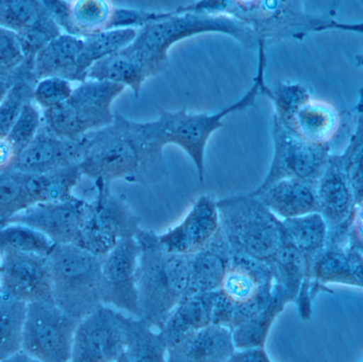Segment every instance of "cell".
<instances>
[{
	"mask_svg": "<svg viewBox=\"0 0 363 362\" xmlns=\"http://www.w3.org/2000/svg\"><path fill=\"white\" fill-rule=\"evenodd\" d=\"M362 362H363V361Z\"/></svg>",
	"mask_w": 363,
	"mask_h": 362,
	"instance_id": "cell-53",
	"label": "cell"
},
{
	"mask_svg": "<svg viewBox=\"0 0 363 362\" xmlns=\"http://www.w3.org/2000/svg\"><path fill=\"white\" fill-rule=\"evenodd\" d=\"M125 354L129 362H167V346L159 332L140 319L121 314Z\"/></svg>",
	"mask_w": 363,
	"mask_h": 362,
	"instance_id": "cell-30",
	"label": "cell"
},
{
	"mask_svg": "<svg viewBox=\"0 0 363 362\" xmlns=\"http://www.w3.org/2000/svg\"><path fill=\"white\" fill-rule=\"evenodd\" d=\"M273 157L270 167L253 195L262 193L274 183L296 179L318 184L330 155V145H315L302 140L272 117Z\"/></svg>",
	"mask_w": 363,
	"mask_h": 362,
	"instance_id": "cell-9",
	"label": "cell"
},
{
	"mask_svg": "<svg viewBox=\"0 0 363 362\" xmlns=\"http://www.w3.org/2000/svg\"><path fill=\"white\" fill-rule=\"evenodd\" d=\"M128 362H129V361H128Z\"/></svg>",
	"mask_w": 363,
	"mask_h": 362,
	"instance_id": "cell-54",
	"label": "cell"
},
{
	"mask_svg": "<svg viewBox=\"0 0 363 362\" xmlns=\"http://www.w3.org/2000/svg\"><path fill=\"white\" fill-rule=\"evenodd\" d=\"M13 84L14 83L10 82V81L0 80V103H1L2 100L6 97L9 89H11Z\"/></svg>",
	"mask_w": 363,
	"mask_h": 362,
	"instance_id": "cell-49",
	"label": "cell"
},
{
	"mask_svg": "<svg viewBox=\"0 0 363 362\" xmlns=\"http://www.w3.org/2000/svg\"><path fill=\"white\" fill-rule=\"evenodd\" d=\"M140 249L136 238L121 240L102 263L104 305L138 318L136 284Z\"/></svg>",
	"mask_w": 363,
	"mask_h": 362,
	"instance_id": "cell-14",
	"label": "cell"
},
{
	"mask_svg": "<svg viewBox=\"0 0 363 362\" xmlns=\"http://www.w3.org/2000/svg\"><path fill=\"white\" fill-rule=\"evenodd\" d=\"M138 29H113L83 38V49L80 55V72L85 80L87 72L96 62L110 57L135 40Z\"/></svg>",
	"mask_w": 363,
	"mask_h": 362,
	"instance_id": "cell-33",
	"label": "cell"
},
{
	"mask_svg": "<svg viewBox=\"0 0 363 362\" xmlns=\"http://www.w3.org/2000/svg\"><path fill=\"white\" fill-rule=\"evenodd\" d=\"M33 83L21 80L9 89L0 103V137H6L27 102L33 100Z\"/></svg>",
	"mask_w": 363,
	"mask_h": 362,
	"instance_id": "cell-41",
	"label": "cell"
},
{
	"mask_svg": "<svg viewBox=\"0 0 363 362\" xmlns=\"http://www.w3.org/2000/svg\"><path fill=\"white\" fill-rule=\"evenodd\" d=\"M89 210V201L74 196L67 201L30 206L4 225L19 223L44 234L55 244H77Z\"/></svg>",
	"mask_w": 363,
	"mask_h": 362,
	"instance_id": "cell-16",
	"label": "cell"
},
{
	"mask_svg": "<svg viewBox=\"0 0 363 362\" xmlns=\"http://www.w3.org/2000/svg\"><path fill=\"white\" fill-rule=\"evenodd\" d=\"M356 129L345 152L341 153L343 166L356 197V204L363 199V87L355 106Z\"/></svg>",
	"mask_w": 363,
	"mask_h": 362,
	"instance_id": "cell-37",
	"label": "cell"
},
{
	"mask_svg": "<svg viewBox=\"0 0 363 362\" xmlns=\"http://www.w3.org/2000/svg\"><path fill=\"white\" fill-rule=\"evenodd\" d=\"M281 125L311 144L330 145L340 129L341 115L330 102L311 97Z\"/></svg>",
	"mask_w": 363,
	"mask_h": 362,
	"instance_id": "cell-25",
	"label": "cell"
},
{
	"mask_svg": "<svg viewBox=\"0 0 363 362\" xmlns=\"http://www.w3.org/2000/svg\"><path fill=\"white\" fill-rule=\"evenodd\" d=\"M94 184L96 197L89 201L86 222L76 246L104 257L121 240L135 238L142 219L123 196L113 193L111 184L104 181Z\"/></svg>",
	"mask_w": 363,
	"mask_h": 362,
	"instance_id": "cell-8",
	"label": "cell"
},
{
	"mask_svg": "<svg viewBox=\"0 0 363 362\" xmlns=\"http://www.w3.org/2000/svg\"><path fill=\"white\" fill-rule=\"evenodd\" d=\"M232 257V250L219 229L204 249L189 256V285L186 295L220 290Z\"/></svg>",
	"mask_w": 363,
	"mask_h": 362,
	"instance_id": "cell-23",
	"label": "cell"
},
{
	"mask_svg": "<svg viewBox=\"0 0 363 362\" xmlns=\"http://www.w3.org/2000/svg\"><path fill=\"white\" fill-rule=\"evenodd\" d=\"M254 196L281 220L319 213L317 185L306 181L285 179Z\"/></svg>",
	"mask_w": 363,
	"mask_h": 362,
	"instance_id": "cell-24",
	"label": "cell"
},
{
	"mask_svg": "<svg viewBox=\"0 0 363 362\" xmlns=\"http://www.w3.org/2000/svg\"><path fill=\"white\" fill-rule=\"evenodd\" d=\"M0 289L25 302H53L48 256L6 251L0 255Z\"/></svg>",
	"mask_w": 363,
	"mask_h": 362,
	"instance_id": "cell-15",
	"label": "cell"
},
{
	"mask_svg": "<svg viewBox=\"0 0 363 362\" xmlns=\"http://www.w3.org/2000/svg\"><path fill=\"white\" fill-rule=\"evenodd\" d=\"M262 94L273 102V115L281 123L290 119L301 106L313 97L311 89L301 83L281 82L274 89H271L267 85Z\"/></svg>",
	"mask_w": 363,
	"mask_h": 362,
	"instance_id": "cell-40",
	"label": "cell"
},
{
	"mask_svg": "<svg viewBox=\"0 0 363 362\" xmlns=\"http://www.w3.org/2000/svg\"><path fill=\"white\" fill-rule=\"evenodd\" d=\"M125 89L123 85L97 80H86L74 87L67 102L74 111L81 135L114 123L112 104Z\"/></svg>",
	"mask_w": 363,
	"mask_h": 362,
	"instance_id": "cell-19",
	"label": "cell"
},
{
	"mask_svg": "<svg viewBox=\"0 0 363 362\" xmlns=\"http://www.w3.org/2000/svg\"><path fill=\"white\" fill-rule=\"evenodd\" d=\"M230 362H273L267 353L266 348L249 349L236 351Z\"/></svg>",
	"mask_w": 363,
	"mask_h": 362,
	"instance_id": "cell-47",
	"label": "cell"
},
{
	"mask_svg": "<svg viewBox=\"0 0 363 362\" xmlns=\"http://www.w3.org/2000/svg\"><path fill=\"white\" fill-rule=\"evenodd\" d=\"M267 67V51L258 49V67L251 89L234 103L213 113H191L183 108L178 111L157 108V118L144 121L145 131L149 140L164 149L168 145H177L183 149L196 166L199 181L204 182L205 150L211 136L223 127L228 115L240 112L254 106L262 94Z\"/></svg>",
	"mask_w": 363,
	"mask_h": 362,
	"instance_id": "cell-4",
	"label": "cell"
},
{
	"mask_svg": "<svg viewBox=\"0 0 363 362\" xmlns=\"http://www.w3.org/2000/svg\"><path fill=\"white\" fill-rule=\"evenodd\" d=\"M273 272L264 261L233 254L221 291L234 305L232 331L266 307L272 299Z\"/></svg>",
	"mask_w": 363,
	"mask_h": 362,
	"instance_id": "cell-11",
	"label": "cell"
},
{
	"mask_svg": "<svg viewBox=\"0 0 363 362\" xmlns=\"http://www.w3.org/2000/svg\"><path fill=\"white\" fill-rule=\"evenodd\" d=\"M49 17L42 1L0 0V27L16 35L38 27Z\"/></svg>",
	"mask_w": 363,
	"mask_h": 362,
	"instance_id": "cell-35",
	"label": "cell"
},
{
	"mask_svg": "<svg viewBox=\"0 0 363 362\" xmlns=\"http://www.w3.org/2000/svg\"><path fill=\"white\" fill-rule=\"evenodd\" d=\"M83 178L79 165L47 174H25V186L32 205L63 202L74 197V189Z\"/></svg>",
	"mask_w": 363,
	"mask_h": 362,
	"instance_id": "cell-29",
	"label": "cell"
},
{
	"mask_svg": "<svg viewBox=\"0 0 363 362\" xmlns=\"http://www.w3.org/2000/svg\"><path fill=\"white\" fill-rule=\"evenodd\" d=\"M355 64L357 67L362 68L363 70V53L355 55Z\"/></svg>",
	"mask_w": 363,
	"mask_h": 362,
	"instance_id": "cell-50",
	"label": "cell"
},
{
	"mask_svg": "<svg viewBox=\"0 0 363 362\" xmlns=\"http://www.w3.org/2000/svg\"><path fill=\"white\" fill-rule=\"evenodd\" d=\"M135 238L140 249L136 274L138 319L160 332L187 295L189 257L167 252L159 234L150 230L140 229Z\"/></svg>",
	"mask_w": 363,
	"mask_h": 362,
	"instance_id": "cell-3",
	"label": "cell"
},
{
	"mask_svg": "<svg viewBox=\"0 0 363 362\" xmlns=\"http://www.w3.org/2000/svg\"><path fill=\"white\" fill-rule=\"evenodd\" d=\"M74 89L72 82L65 79H42L34 85L33 101L40 110H48L67 101Z\"/></svg>",
	"mask_w": 363,
	"mask_h": 362,
	"instance_id": "cell-43",
	"label": "cell"
},
{
	"mask_svg": "<svg viewBox=\"0 0 363 362\" xmlns=\"http://www.w3.org/2000/svg\"><path fill=\"white\" fill-rule=\"evenodd\" d=\"M79 142L83 149L79 167L93 182L123 180L148 186L167 174L164 149L149 140L144 121L115 113L112 125L85 134Z\"/></svg>",
	"mask_w": 363,
	"mask_h": 362,
	"instance_id": "cell-1",
	"label": "cell"
},
{
	"mask_svg": "<svg viewBox=\"0 0 363 362\" xmlns=\"http://www.w3.org/2000/svg\"><path fill=\"white\" fill-rule=\"evenodd\" d=\"M82 157L83 149L79 140L57 137L43 125L32 142L18 153L13 169L23 174H47L80 165Z\"/></svg>",
	"mask_w": 363,
	"mask_h": 362,
	"instance_id": "cell-18",
	"label": "cell"
},
{
	"mask_svg": "<svg viewBox=\"0 0 363 362\" xmlns=\"http://www.w3.org/2000/svg\"><path fill=\"white\" fill-rule=\"evenodd\" d=\"M349 242L353 247L363 246V199L356 204L350 225Z\"/></svg>",
	"mask_w": 363,
	"mask_h": 362,
	"instance_id": "cell-45",
	"label": "cell"
},
{
	"mask_svg": "<svg viewBox=\"0 0 363 362\" xmlns=\"http://www.w3.org/2000/svg\"><path fill=\"white\" fill-rule=\"evenodd\" d=\"M319 213L328 227V247L349 246L356 197L340 154H332L317 184Z\"/></svg>",
	"mask_w": 363,
	"mask_h": 362,
	"instance_id": "cell-12",
	"label": "cell"
},
{
	"mask_svg": "<svg viewBox=\"0 0 363 362\" xmlns=\"http://www.w3.org/2000/svg\"><path fill=\"white\" fill-rule=\"evenodd\" d=\"M43 125V111L31 100L27 102L6 137L21 152L32 142Z\"/></svg>",
	"mask_w": 363,
	"mask_h": 362,
	"instance_id": "cell-42",
	"label": "cell"
},
{
	"mask_svg": "<svg viewBox=\"0 0 363 362\" xmlns=\"http://www.w3.org/2000/svg\"><path fill=\"white\" fill-rule=\"evenodd\" d=\"M283 233L290 242L302 253L306 263L308 281L317 257L328 247V227L320 213L281 220Z\"/></svg>",
	"mask_w": 363,
	"mask_h": 362,
	"instance_id": "cell-28",
	"label": "cell"
},
{
	"mask_svg": "<svg viewBox=\"0 0 363 362\" xmlns=\"http://www.w3.org/2000/svg\"><path fill=\"white\" fill-rule=\"evenodd\" d=\"M4 362H40L36 361V359L32 358L29 355L23 353V351L15 354L14 356L11 357V358L6 359V361Z\"/></svg>",
	"mask_w": 363,
	"mask_h": 362,
	"instance_id": "cell-48",
	"label": "cell"
},
{
	"mask_svg": "<svg viewBox=\"0 0 363 362\" xmlns=\"http://www.w3.org/2000/svg\"><path fill=\"white\" fill-rule=\"evenodd\" d=\"M161 74L142 53L131 45L123 50L96 62L87 72V80L108 81L130 87L138 98L148 79Z\"/></svg>",
	"mask_w": 363,
	"mask_h": 362,
	"instance_id": "cell-20",
	"label": "cell"
},
{
	"mask_svg": "<svg viewBox=\"0 0 363 362\" xmlns=\"http://www.w3.org/2000/svg\"><path fill=\"white\" fill-rule=\"evenodd\" d=\"M194 12L228 15L252 30L257 46L281 40H303L311 33L339 30L363 35L362 23H341L328 14L313 15L298 0H222L196 1L189 4Z\"/></svg>",
	"mask_w": 363,
	"mask_h": 362,
	"instance_id": "cell-2",
	"label": "cell"
},
{
	"mask_svg": "<svg viewBox=\"0 0 363 362\" xmlns=\"http://www.w3.org/2000/svg\"><path fill=\"white\" fill-rule=\"evenodd\" d=\"M219 229L217 200L202 195L179 225L159 234V240L167 252L189 257L204 249Z\"/></svg>",
	"mask_w": 363,
	"mask_h": 362,
	"instance_id": "cell-17",
	"label": "cell"
},
{
	"mask_svg": "<svg viewBox=\"0 0 363 362\" xmlns=\"http://www.w3.org/2000/svg\"><path fill=\"white\" fill-rule=\"evenodd\" d=\"M55 244L44 234L19 223L0 227V255L6 251L49 256Z\"/></svg>",
	"mask_w": 363,
	"mask_h": 362,
	"instance_id": "cell-36",
	"label": "cell"
},
{
	"mask_svg": "<svg viewBox=\"0 0 363 362\" xmlns=\"http://www.w3.org/2000/svg\"><path fill=\"white\" fill-rule=\"evenodd\" d=\"M236 351L232 331L211 324L167 348V362H230Z\"/></svg>",
	"mask_w": 363,
	"mask_h": 362,
	"instance_id": "cell-21",
	"label": "cell"
},
{
	"mask_svg": "<svg viewBox=\"0 0 363 362\" xmlns=\"http://www.w3.org/2000/svg\"><path fill=\"white\" fill-rule=\"evenodd\" d=\"M121 312L101 305L79 322L70 362L118 361L125 354Z\"/></svg>",
	"mask_w": 363,
	"mask_h": 362,
	"instance_id": "cell-13",
	"label": "cell"
},
{
	"mask_svg": "<svg viewBox=\"0 0 363 362\" xmlns=\"http://www.w3.org/2000/svg\"><path fill=\"white\" fill-rule=\"evenodd\" d=\"M0 80H25L34 82L32 72L27 64L18 38L14 32L0 27Z\"/></svg>",
	"mask_w": 363,
	"mask_h": 362,
	"instance_id": "cell-38",
	"label": "cell"
},
{
	"mask_svg": "<svg viewBox=\"0 0 363 362\" xmlns=\"http://www.w3.org/2000/svg\"><path fill=\"white\" fill-rule=\"evenodd\" d=\"M220 230L233 254L270 264L283 238L281 220L253 193L217 200Z\"/></svg>",
	"mask_w": 363,
	"mask_h": 362,
	"instance_id": "cell-6",
	"label": "cell"
},
{
	"mask_svg": "<svg viewBox=\"0 0 363 362\" xmlns=\"http://www.w3.org/2000/svg\"><path fill=\"white\" fill-rule=\"evenodd\" d=\"M79 322L55 302L27 304L21 351L40 362H70Z\"/></svg>",
	"mask_w": 363,
	"mask_h": 362,
	"instance_id": "cell-10",
	"label": "cell"
},
{
	"mask_svg": "<svg viewBox=\"0 0 363 362\" xmlns=\"http://www.w3.org/2000/svg\"><path fill=\"white\" fill-rule=\"evenodd\" d=\"M69 6V35L85 38L106 31L115 4L106 0H74Z\"/></svg>",
	"mask_w": 363,
	"mask_h": 362,
	"instance_id": "cell-34",
	"label": "cell"
},
{
	"mask_svg": "<svg viewBox=\"0 0 363 362\" xmlns=\"http://www.w3.org/2000/svg\"><path fill=\"white\" fill-rule=\"evenodd\" d=\"M27 303L0 289V362L21 352Z\"/></svg>",
	"mask_w": 363,
	"mask_h": 362,
	"instance_id": "cell-32",
	"label": "cell"
},
{
	"mask_svg": "<svg viewBox=\"0 0 363 362\" xmlns=\"http://www.w3.org/2000/svg\"><path fill=\"white\" fill-rule=\"evenodd\" d=\"M83 38L62 33L36 55L32 68L34 82L42 79L61 78L70 82H84L80 72Z\"/></svg>",
	"mask_w": 363,
	"mask_h": 362,
	"instance_id": "cell-22",
	"label": "cell"
},
{
	"mask_svg": "<svg viewBox=\"0 0 363 362\" xmlns=\"http://www.w3.org/2000/svg\"><path fill=\"white\" fill-rule=\"evenodd\" d=\"M48 259L57 307L81 321L104 305V257L76 244H55Z\"/></svg>",
	"mask_w": 363,
	"mask_h": 362,
	"instance_id": "cell-7",
	"label": "cell"
},
{
	"mask_svg": "<svg viewBox=\"0 0 363 362\" xmlns=\"http://www.w3.org/2000/svg\"><path fill=\"white\" fill-rule=\"evenodd\" d=\"M204 33L226 34L247 47L253 48L256 38L247 26L234 17L205 12L169 11L161 21H152L138 29L132 48L142 53L160 72L169 65L168 52L177 43Z\"/></svg>",
	"mask_w": 363,
	"mask_h": 362,
	"instance_id": "cell-5",
	"label": "cell"
},
{
	"mask_svg": "<svg viewBox=\"0 0 363 362\" xmlns=\"http://www.w3.org/2000/svg\"><path fill=\"white\" fill-rule=\"evenodd\" d=\"M354 248L358 249V250H359V251H360V252H362V254H363V246L354 247Z\"/></svg>",
	"mask_w": 363,
	"mask_h": 362,
	"instance_id": "cell-52",
	"label": "cell"
},
{
	"mask_svg": "<svg viewBox=\"0 0 363 362\" xmlns=\"http://www.w3.org/2000/svg\"><path fill=\"white\" fill-rule=\"evenodd\" d=\"M215 293H196L183 298L159 332L167 348L186 336L213 324Z\"/></svg>",
	"mask_w": 363,
	"mask_h": 362,
	"instance_id": "cell-26",
	"label": "cell"
},
{
	"mask_svg": "<svg viewBox=\"0 0 363 362\" xmlns=\"http://www.w3.org/2000/svg\"><path fill=\"white\" fill-rule=\"evenodd\" d=\"M17 152L14 145L8 137H0V172L8 171L14 168Z\"/></svg>",
	"mask_w": 363,
	"mask_h": 362,
	"instance_id": "cell-46",
	"label": "cell"
},
{
	"mask_svg": "<svg viewBox=\"0 0 363 362\" xmlns=\"http://www.w3.org/2000/svg\"><path fill=\"white\" fill-rule=\"evenodd\" d=\"M330 285L357 287L352 247H326L317 257L311 272V295L313 301L321 293H330Z\"/></svg>",
	"mask_w": 363,
	"mask_h": 362,
	"instance_id": "cell-27",
	"label": "cell"
},
{
	"mask_svg": "<svg viewBox=\"0 0 363 362\" xmlns=\"http://www.w3.org/2000/svg\"><path fill=\"white\" fill-rule=\"evenodd\" d=\"M30 206L25 174L14 169L0 172V227Z\"/></svg>",
	"mask_w": 363,
	"mask_h": 362,
	"instance_id": "cell-39",
	"label": "cell"
},
{
	"mask_svg": "<svg viewBox=\"0 0 363 362\" xmlns=\"http://www.w3.org/2000/svg\"><path fill=\"white\" fill-rule=\"evenodd\" d=\"M113 362H128L127 357H125V354H123V356H121V358L119 359L118 361H113Z\"/></svg>",
	"mask_w": 363,
	"mask_h": 362,
	"instance_id": "cell-51",
	"label": "cell"
},
{
	"mask_svg": "<svg viewBox=\"0 0 363 362\" xmlns=\"http://www.w3.org/2000/svg\"><path fill=\"white\" fill-rule=\"evenodd\" d=\"M286 306L287 305L273 293L272 299L266 307L233 329V342L236 350L266 348L271 329Z\"/></svg>",
	"mask_w": 363,
	"mask_h": 362,
	"instance_id": "cell-31",
	"label": "cell"
},
{
	"mask_svg": "<svg viewBox=\"0 0 363 362\" xmlns=\"http://www.w3.org/2000/svg\"><path fill=\"white\" fill-rule=\"evenodd\" d=\"M168 13L169 11L152 12V11L114 6L108 30L127 29V28L140 29L152 21H161L162 18L167 16Z\"/></svg>",
	"mask_w": 363,
	"mask_h": 362,
	"instance_id": "cell-44",
	"label": "cell"
}]
</instances>
